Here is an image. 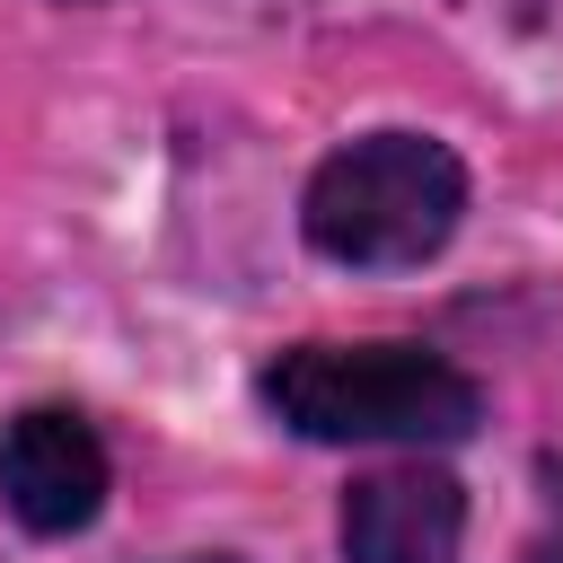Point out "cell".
<instances>
[{
    "instance_id": "6da1fadb",
    "label": "cell",
    "mask_w": 563,
    "mask_h": 563,
    "mask_svg": "<svg viewBox=\"0 0 563 563\" xmlns=\"http://www.w3.org/2000/svg\"><path fill=\"white\" fill-rule=\"evenodd\" d=\"M264 405L299 440H405V449H449L484 422V387L422 343H290L264 369Z\"/></svg>"
},
{
    "instance_id": "277c9868",
    "label": "cell",
    "mask_w": 563,
    "mask_h": 563,
    "mask_svg": "<svg viewBox=\"0 0 563 563\" xmlns=\"http://www.w3.org/2000/svg\"><path fill=\"white\" fill-rule=\"evenodd\" d=\"M466 493L449 466H369L343 493V554L352 563H457Z\"/></svg>"
},
{
    "instance_id": "8992f818",
    "label": "cell",
    "mask_w": 563,
    "mask_h": 563,
    "mask_svg": "<svg viewBox=\"0 0 563 563\" xmlns=\"http://www.w3.org/2000/svg\"><path fill=\"white\" fill-rule=\"evenodd\" d=\"M194 563H229V554H194Z\"/></svg>"
},
{
    "instance_id": "3957f363",
    "label": "cell",
    "mask_w": 563,
    "mask_h": 563,
    "mask_svg": "<svg viewBox=\"0 0 563 563\" xmlns=\"http://www.w3.org/2000/svg\"><path fill=\"white\" fill-rule=\"evenodd\" d=\"M0 501L35 537H70L106 510V440L70 405H26L0 431Z\"/></svg>"
},
{
    "instance_id": "7a4b0ae2",
    "label": "cell",
    "mask_w": 563,
    "mask_h": 563,
    "mask_svg": "<svg viewBox=\"0 0 563 563\" xmlns=\"http://www.w3.org/2000/svg\"><path fill=\"white\" fill-rule=\"evenodd\" d=\"M457 220H466V167L431 132H369V141L334 150L299 202L308 246L352 273L422 264L457 238Z\"/></svg>"
},
{
    "instance_id": "5b68a950",
    "label": "cell",
    "mask_w": 563,
    "mask_h": 563,
    "mask_svg": "<svg viewBox=\"0 0 563 563\" xmlns=\"http://www.w3.org/2000/svg\"><path fill=\"white\" fill-rule=\"evenodd\" d=\"M528 563H563V537H545V545H537V554H528Z\"/></svg>"
}]
</instances>
